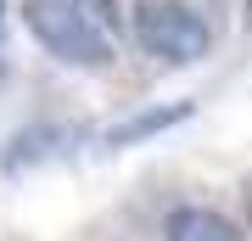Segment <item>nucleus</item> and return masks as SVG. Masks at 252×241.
<instances>
[{"label": "nucleus", "instance_id": "5", "mask_svg": "<svg viewBox=\"0 0 252 241\" xmlns=\"http://www.w3.org/2000/svg\"><path fill=\"white\" fill-rule=\"evenodd\" d=\"M0 28H6V0H0Z\"/></svg>", "mask_w": 252, "mask_h": 241}, {"label": "nucleus", "instance_id": "2", "mask_svg": "<svg viewBox=\"0 0 252 241\" xmlns=\"http://www.w3.org/2000/svg\"><path fill=\"white\" fill-rule=\"evenodd\" d=\"M129 11H135L129 28H135L140 51L157 56V62H168V68L202 62V56L213 51V28H207V17L190 11L185 0H135Z\"/></svg>", "mask_w": 252, "mask_h": 241}, {"label": "nucleus", "instance_id": "1", "mask_svg": "<svg viewBox=\"0 0 252 241\" xmlns=\"http://www.w3.org/2000/svg\"><path fill=\"white\" fill-rule=\"evenodd\" d=\"M23 23L56 62H67V68H112V34L79 0H28Z\"/></svg>", "mask_w": 252, "mask_h": 241}, {"label": "nucleus", "instance_id": "6", "mask_svg": "<svg viewBox=\"0 0 252 241\" xmlns=\"http://www.w3.org/2000/svg\"><path fill=\"white\" fill-rule=\"evenodd\" d=\"M247 28H252V6H247Z\"/></svg>", "mask_w": 252, "mask_h": 241}, {"label": "nucleus", "instance_id": "3", "mask_svg": "<svg viewBox=\"0 0 252 241\" xmlns=\"http://www.w3.org/2000/svg\"><path fill=\"white\" fill-rule=\"evenodd\" d=\"M162 236L168 241H241V230L224 213H213V207H174Z\"/></svg>", "mask_w": 252, "mask_h": 241}, {"label": "nucleus", "instance_id": "4", "mask_svg": "<svg viewBox=\"0 0 252 241\" xmlns=\"http://www.w3.org/2000/svg\"><path fill=\"white\" fill-rule=\"evenodd\" d=\"M185 118H190V101H168V107L135 112V118H124V124H112V129H107V146H135V140H152V135L174 129V124H185Z\"/></svg>", "mask_w": 252, "mask_h": 241}]
</instances>
